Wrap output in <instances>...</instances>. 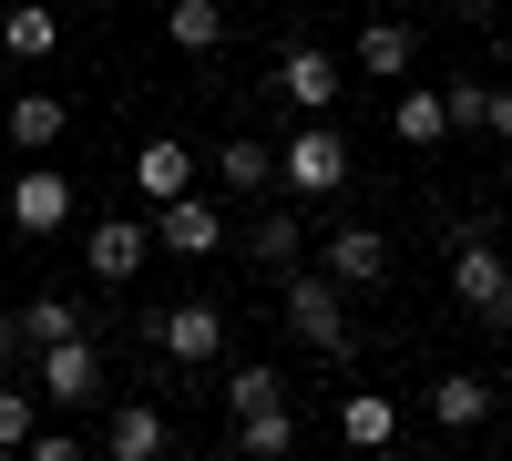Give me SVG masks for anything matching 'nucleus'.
Returning a JSON list of instances; mask_svg holds the SVG:
<instances>
[{
    "label": "nucleus",
    "mask_w": 512,
    "mask_h": 461,
    "mask_svg": "<svg viewBox=\"0 0 512 461\" xmlns=\"http://www.w3.org/2000/svg\"><path fill=\"white\" fill-rule=\"evenodd\" d=\"M164 461H205V451H164Z\"/></svg>",
    "instance_id": "obj_30"
},
{
    "label": "nucleus",
    "mask_w": 512,
    "mask_h": 461,
    "mask_svg": "<svg viewBox=\"0 0 512 461\" xmlns=\"http://www.w3.org/2000/svg\"><path fill=\"white\" fill-rule=\"evenodd\" d=\"M431 421H441V431H482V421H492V380H472V369L431 380Z\"/></svg>",
    "instance_id": "obj_14"
},
{
    "label": "nucleus",
    "mask_w": 512,
    "mask_h": 461,
    "mask_svg": "<svg viewBox=\"0 0 512 461\" xmlns=\"http://www.w3.org/2000/svg\"><path fill=\"white\" fill-rule=\"evenodd\" d=\"M216 185H226V195H267V185H277V144H256V134H236V144L216 154Z\"/></svg>",
    "instance_id": "obj_16"
},
{
    "label": "nucleus",
    "mask_w": 512,
    "mask_h": 461,
    "mask_svg": "<svg viewBox=\"0 0 512 461\" xmlns=\"http://www.w3.org/2000/svg\"><path fill=\"white\" fill-rule=\"evenodd\" d=\"M482 134H502V144H512V93H492V103H482Z\"/></svg>",
    "instance_id": "obj_28"
},
{
    "label": "nucleus",
    "mask_w": 512,
    "mask_h": 461,
    "mask_svg": "<svg viewBox=\"0 0 512 461\" xmlns=\"http://www.w3.org/2000/svg\"><path fill=\"white\" fill-rule=\"evenodd\" d=\"M277 185L287 195H338L349 185V134H338V123H297L277 144Z\"/></svg>",
    "instance_id": "obj_2"
},
{
    "label": "nucleus",
    "mask_w": 512,
    "mask_h": 461,
    "mask_svg": "<svg viewBox=\"0 0 512 461\" xmlns=\"http://www.w3.org/2000/svg\"><path fill=\"white\" fill-rule=\"evenodd\" d=\"M410 52H420V41H410L400 21H369V31H359V72H379V82H400Z\"/></svg>",
    "instance_id": "obj_21"
},
{
    "label": "nucleus",
    "mask_w": 512,
    "mask_h": 461,
    "mask_svg": "<svg viewBox=\"0 0 512 461\" xmlns=\"http://www.w3.org/2000/svg\"><path fill=\"white\" fill-rule=\"evenodd\" d=\"M72 205H82V195H72V175L31 164V175L11 185V226H21V236H62V226H72Z\"/></svg>",
    "instance_id": "obj_7"
},
{
    "label": "nucleus",
    "mask_w": 512,
    "mask_h": 461,
    "mask_svg": "<svg viewBox=\"0 0 512 461\" xmlns=\"http://www.w3.org/2000/svg\"><path fill=\"white\" fill-rule=\"evenodd\" d=\"M451 298L472 308L482 328H512V267H502V246H492L482 226H472V236L451 246Z\"/></svg>",
    "instance_id": "obj_1"
},
{
    "label": "nucleus",
    "mask_w": 512,
    "mask_h": 461,
    "mask_svg": "<svg viewBox=\"0 0 512 461\" xmlns=\"http://www.w3.org/2000/svg\"><path fill=\"white\" fill-rule=\"evenodd\" d=\"M144 246H154V236H144L134 216H103V226H82V267H93L103 287H123V277L144 267Z\"/></svg>",
    "instance_id": "obj_9"
},
{
    "label": "nucleus",
    "mask_w": 512,
    "mask_h": 461,
    "mask_svg": "<svg viewBox=\"0 0 512 461\" xmlns=\"http://www.w3.org/2000/svg\"><path fill=\"white\" fill-rule=\"evenodd\" d=\"M164 451H175V431H164L154 400H123L113 421H103V461H164Z\"/></svg>",
    "instance_id": "obj_10"
},
{
    "label": "nucleus",
    "mask_w": 512,
    "mask_h": 461,
    "mask_svg": "<svg viewBox=\"0 0 512 461\" xmlns=\"http://www.w3.org/2000/svg\"><path fill=\"white\" fill-rule=\"evenodd\" d=\"M338 82H349V72H338V62L318 52V41H297V52L277 62V93L297 103V123H328V103H338Z\"/></svg>",
    "instance_id": "obj_6"
},
{
    "label": "nucleus",
    "mask_w": 512,
    "mask_h": 461,
    "mask_svg": "<svg viewBox=\"0 0 512 461\" xmlns=\"http://www.w3.org/2000/svg\"><path fill=\"white\" fill-rule=\"evenodd\" d=\"M41 431V390H21V380H0V451L21 461V441Z\"/></svg>",
    "instance_id": "obj_23"
},
{
    "label": "nucleus",
    "mask_w": 512,
    "mask_h": 461,
    "mask_svg": "<svg viewBox=\"0 0 512 461\" xmlns=\"http://www.w3.org/2000/svg\"><path fill=\"white\" fill-rule=\"evenodd\" d=\"M0 52L41 62V52H52V11H41V0H31V11H11V21H0Z\"/></svg>",
    "instance_id": "obj_25"
},
{
    "label": "nucleus",
    "mask_w": 512,
    "mask_h": 461,
    "mask_svg": "<svg viewBox=\"0 0 512 461\" xmlns=\"http://www.w3.org/2000/svg\"><path fill=\"white\" fill-rule=\"evenodd\" d=\"M41 400H103V349L93 339H52V349H41Z\"/></svg>",
    "instance_id": "obj_8"
},
{
    "label": "nucleus",
    "mask_w": 512,
    "mask_h": 461,
    "mask_svg": "<svg viewBox=\"0 0 512 461\" xmlns=\"http://www.w3.org/2000/svg\"><path fill=\"white\" fill-rule=\"evenodd\" d=\"M21 349H31V339H21V318H0V369H21Z\"/></svg>",
    "instance_id": "obj_29"
},
{
    "label": "nucleus",
    "mask_w": 512,
    "mask_h": 461,
    "mask_svg": "<svg viewBox=\"0 0 512 461\" xmlns=\"http://www.w3.org/2000/svg\"><path fill=\"white\" fill-rule=\"evenodd\" d=\"M0 461H11V451H0Z\"/></svg>",
    "instance_id": "obj_32"
},
{
    "label": "nucleus",
    "mask_w": 512,
    "mask_h": 461,
    "mask_svg": "<svg viewBox=\"0 0 512 461\" xmlns=\"http://www.w3.org/2000/svg\"><path fill=\"white\" fill-rule=\"evenodd\" d=\"M11 144H21V154H52V144H62V93H21V103H11Z\"/></svg>",
    "instance_id": "obj_19"
},
{
    "label": "nucleus",
    "mask_w": 512,
    "mask_h": 461,
    "mask_svg": "<svg viewBox=\"0 0 512 461\" xmlns=\"http://www.w3.org/2000/svg\"><path fill=\"white\" fill-rule=\"evenodd\" d=\"M226 410H236V421H246V410H287V380L267 359H246V369H226Z\"/></svg>",
    "instance_id": "obj_22"
},
{
    "label": "nucleus",
    "mask_w": 512,
    "mask_h": 461,
    "mask_svg": "<svg viewBox=\"0 0 512 461\" xmlns=\"http://www.w3.org/2000/svg\"><path fill=\"white\" fill-rule=\"evenodd\" d=\"M144 328H154V349H164V359H185V369L226 349V308H216V298H175V308L144 318Z\"/></svg>",
    "instance_id": "obj_4"
},
{
    "label": "nucleus",
    "mask_w": 512,
    "mask_h": 461,
    "mask_svg": "<svg viewBox=\"0 0 512 461\" xmlns=\"http://www.w3.org/2000/svg\"><path fill=\"white\" fill-rule=\"evenodd\" d=\"M246 257L267 267V277H287V267H308V216H287V205H267V216L246 226Z\"/></svg>",
    "instance_id": "obj_12"
},
{
    "label": "nucleus",
    "mask_w": 512,
    "mask_h": 461,
    "mask_svg": "<svg viewBox=\"0 0 512 461\" xmlns=\"http://www.w3.org/2000/svg\"><path fill=\"white\" fill-rule=\"evenodd\" d=\"M297 451V410H246V461H287Z\"/></svg>",
    "instance_id": "obj_24"
},
{
    "label": "nucleus",
    "mask_w": 512,
    "mask_h": 461,
    "mask_svg": "<svg viewBox=\"0 0 512 461\" xmlns=\"http://www.w3.org/2000/svg\"><path fill=\"white\" fill-rule=\"evenodd\" d=\"M82 11H103V0H82Z\"/></svg>",
    "instance_id": "obj_31"
},
{
    "label": "nucleus",
    "mask_w": 512,
    "mask_h": 461,
    "mask_svg": "<svg viewBox=\"0 0 512 461\" xmlns=\"http://www.w3.org/2000/svg\"><path fill=\"white\" fill-rule=\"evenodd\" d=\"M21 461H93V451H82L72 431H31V441H21Z\"/></svg>",
    "instance_id": "obj_27"
},
{
    "label": "nucleus",
    "mask_w": 512,
    "mask_h": 461,
    "mask_svg": "<svg viewBox=\"0 0 512 461\" xmlns=\"http://www.w3.org/2000/svg\"><path fill=\"white\" fill-rule=\"evenodd\" d=\"M338 441H349V451H390V441H400V400L349 390V400H338Z\"/></svg>",
    "instance_id": "obj_13"
},
{
    "label": "nucleus",
    "mask_w": 512,
    "mask_h": 461,
    "mask_svg": "<svg viewBox=\"0 0 512 461\" xmlns=\"http://www.w3.org/2000/svg\"><path fill=\"white\" fill-rule=\"evenodd\" d=\"M134 185H144L154 205H175V195H195V154H185V144H144V154H134Z\"/></svg>",
    "instance_id": "obj_15"
},
{
    "label": "nucleus",
    "mask_w": 512,
    "mask_h": 461,
    "mask_svg": "<svg viewBox=\"0 0 512 461\" xmlns=\"http://www.w3.org/2000/svg\"><path fill=\"white\" fill-rule=\"evenodd\" d=\"M154 246H175V257H216V246H226V216H216L205 195H175V205L154 216Z\"/></svg>",
    "instance_id": "obj_11"
},
{
    "label": "nucleus",
    "mask_w": 512,
    "mask_h": 461,
    "mask_svg": "<svg viewBox=\"0 0 512 461\" xmlns=\"http://www.w3.org/2000/svg\"><path fill=\"white\" fill-rule=\"evenodd\" d=\"M277 298H287V328H297L318 359H349V308H338V287H328L318 267H287Z\"/></svg>",
    "instance_id": "obj_3"
},
{
    "label": "nucleus",
    "mask_w": 512,
    "mask_h": 461,
    "mask_svg": "<svg viewBox=\"0 0 512 461\" xmlns=\"http://www.w3.org/2000/svg\"><path fill=\"white\" fill-rule=\"evenodd\" d=\"M318 277L328 287H379V277H390V236H379V226H328L318 236Z\"/></svg>",
    "instance_id": "obj_5"
},
{
    "label": "nucleus",
    "mask_w": 512,
    "mask_h": 461,
    "mask_svg": "<svg viewBox=\"0 0 512 461\" xmlns=\"http://www.w3.org/2000/svg\"><path fill=\"white\" fill-rule=\"evenodd\" d=\"M390 134H400L410 154H431V144L451 134V113H441V93H400V103H390Z\"/></svg>",
    "instance_id": "obj_18"
},
{
    "label": "nucleus",
    "mask_w": 512,
    "mask_h": 461,
    "mask_svg": "<svg viewBox=\"0 0 512 461\" xmlns=\"http://www.w3.org/2000/svg\"><path fill=\"white\" fill-rule=\"evenodd\" d=\"M482 103H492V93H482V82H472V72H461V82H451V93H441V113H451V134H482Z\"/></svg>",
    "instance_id": "obj_26"
},
{
    "label": "nucleus",
    "mask_w": 512,
    "mask_h": 461,
    "mask_svg": "<svg viewBox=\"0 0 512 461\" xmlns=\"http://www.w3.org/2000/svg\"><path fill=\"white\" fill-rule=\"evenodd\" d=\"M164 31H175V52H216V41H226V0H175Z\"/></svg>",
    "instance_id": "obj_20"
},
{
    "label": "nucleus",
    "mask_w": 512,
    "mask_h": 461,
    "mask_svg": "<svg viewBox=\"0 0 512 461\" xmlns=\"http://www.w3.org/2000/svg\"><path fill=\"white\" fill-rule=\"evenodd\" d=\"M11 318H21L31 349H52V339H93V318H82L72 298H31V308H11Z\"/></svg>",
    "instance_id": "obj_17"
}]
</instances>
